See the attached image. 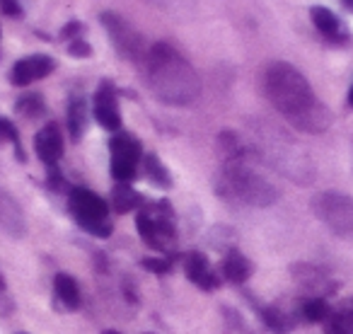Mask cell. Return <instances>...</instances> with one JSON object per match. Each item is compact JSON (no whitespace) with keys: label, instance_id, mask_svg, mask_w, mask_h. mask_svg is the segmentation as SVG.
Returning <instances> with one entry per match:
<instances>
[{"label":"cell","instance_id":"6da1fadb","mask_svg":"<svg viewBox=\"0 0 353 334\" xmlns=\"http://www.w3.org/2000/svg\"><path fill=\"white\" fill-rule=\"evenodd\" d=\"M264 90L276 112L298 131L322 133L332 126L329 109L295 66L283 61L271 63L264 75Z\"/></svg>","mask_w":353,"mask_h":334},{"label":"cell","instance_id":"7a4b0ae2","mask_svg":"<svg viewBox=\"0 0 353 334\" xmlns=\"http://www.w3.org/2000/svg\"><path fill=\"white\" fill-rule=\"evenodd\" d=\"M143 70L152 95L170 107H187L201 95V80L194 66L170 44H152Z\"/></svg>","mask_w":353,"mask_h":334},{"label":"cell","instance_id":"3957f363","mask_svg":"<svg viewBox=\"0 0 353 334\" xmlns=\"http://www.w3.org/2000/svg\"><path fill=\"white\" fill-rule=\"evenodd\" d=\"M213 189L228 204L266 208L279 202V189L261 173L252 170L250 162H223L213 179Z\"/></svg>","mask_w":353,"mask_h":334},{"label":"cell","instance_id":"277c9868","mask_svg":"<svg viewBox=\"0 0 353 334\" xmlns=\"http://www.w3.org/2000/svg\"><path fill=\"white\" fill-rule=\"evenodd\" d=\"M136 230L152 250L157 252H172L176 242V228H174V211L170 202H152L148 206L138 208L136 216Z\"/></svg>","mask_w":353,"mask_h":334},{"label":"cell","instance_id":"5b68a950","mask_svg":"<svg viewBox=\"0 0 353 334\" xmlns=\"http://www.w3.org/2000/svg\"><path fill=\"white\" fill-rule=\"evenodd\" d=\"M68 208L70 216L75 218L85 233L94 237H109L112 235V221H109V206L102 197H97L90 189H70L68 194Z\"/></svg>","mask_w":353,"mask_h":334},{"label":"cell","instance_id":"8992f818","mask_svg":"<svg viewBox=\"0 0 353 334\" xmlns=\"http://www.w3.org/2000/svg\"><path fill=\"white\" fill-rule=\"evenodd\" d=\"M312 213L339 237H353V197L341 192H319L310 202Z\"/></svg>","mask_w":353,"mask_h":334},{"label":"cell","instance_id":"52a82bcc","mask_svg":"<svg viewBox=\"0 0 353 334\" xmlns=\"http://www.w3.org/2000/svg\"><path fill=\"white\" fill-rule=\"evenodd\" d=\"M102 25L109 35V41L112 46L117 49V54L121 59L131 61L136 66H143L145 63V56H148V49L150 46L145 44L143 35L138 30H133V25H128L121 15H114V12H102Z\"/></svg>","mask_w":353,"mask_h":334},{"label":"cell","instance_id":"ba28073f","mask_svg":"<svg viewBox=\"0 0 353 334\" xmlns=\"http://www.w3.org/2000/svg\"><path fill=\"white\" fill-rule=\"evenodd\" d=\"M109 153H112V177L121 184H128L138 175V160H141V141L131 133H114L109 141Z\"/></svg>","mask_w":353,"mask_h":334},{"label":"cell","instance_id":"9c48e42d","mask_svg":"<svg viewBox=\"0 0 353 334\" xmlns=\"http://www.w3.org/2000/svg\"><path fill=\"white\" fill-rule=\"evenodd\" d=\"M56 68V61L46 54H32L20 59L10 70V83L15 88H27V85L37 83V80H44L46 75H51Z\"/></svg>","mask_w":353,"mask_h":334},{"label":"cell","instance_id":"30bf717a","mask_svg":"<svg viewBox=\"0 0 353 334\" xmlns=\"http://www.w3.org/2000/svg\"><path fill=\"white\" fill-rule=\"evenodd\" d=\"M92 112H94V119H97L102 128L114 131V133L121 131V112H119L117 90H114V85L109 83V80L99 83L97 92H94Z\"/></svg>","mask_w":353,"mask_h":334},{"label":"cell","instance_id":"8fae6325","mask_svg":"<svg viewBox=\"0 0 353 334\" xmlns=\"http://www.w3.org/2000/svg\"><path fill=\"white\" fill-rule=\"evenodd\" d=\"M34 150L37 157L44 162L46 167H56L59 160L63 157V136H61L59 124H46L41 126V131L34 136Z\"/></svg>","mask_w":353,"mask_h":334},{"label":"cell","instance_id":"7c38bea8","mask_svg":"<svg viewBox=\"0 0 353 334\" xmlns=\"http://www.w3.org/2000/svg\"><path fill=\"white\" fill-rule=\"evenodd\" d=\"M310 17H312V25L317 27V32L324 37V39L334 41V44H346L348 41L346 25H343L341 17L334 15L329 8H324V6L310 8Z\"/></svg>","mask_w":353,"mask_h":334},{"label":"cell","instance_id":"4fadbf2b","mask_svg":"<svg viewBox=\"0 0 353 334\" xmlns=\"http://www.w3.org/2000/svg\"><path fill=\"white\" fill-rule=\"evenodd\" d=\"M184 274H187V279L192 281L194 286H199V288H203V291L218 288V276H216V271L211 269V262H208V257L203 255V252H189V255L184 257Z\"/></svg>","mask_w":353,"mask_h":334},{"label":"cell","instance_id":"5bb4252c","mask_svg":"<svg viewBox=\"0 0 353 334\" xmlns=\"http://www.w3.org/2000/svg\"><path fill=\"white\" fill-rule=\"evenodd\" d=\"M0 230L8 233L10 237H25L27 233V221L20 204L3 187H0Z\"/></svg>","mask_w":353,"mask_h":334},{"label":"cell","instance_id":"9a60e30c","mask_svg":"<svg viewBox=\"0 0 353 334\" xmlns=\"http://www.w3.org/2000/svg\"><path fill=\"white\" fill-rule=\"evenodd\" d=\"M293 274H295V279H298V284L312 293V298H324L327 293H334V291H336V284H332V279H329L319 266L298 264L293 269Z\"/></svg>","mask_w":353,"mask_h":334},{"label":"cell","instance_id":"2e32d148","mask_svg":"<svg viewBox=\"0 0 353 334\" xmlns=\"http://www.w3.org/2000/svg\"><path fill=\"white\" fill-rule=\"evenodd\" d=\"M88 121H90V109H88V102H85L83 95H73L68 102V131H70V138L75 143L85 136L88 131Z\"/></svg>","mask_w":353,"mask_h":334},{"label":"cell","instance_id":"e0dca14e","mask_svg":"<svg viewBox=\"0 0 353 334\" xmlns=\"http://www.w3.org/2000/svg\"><path fill=\"white\" fill-rule=\"evenodd\" d=\"M54 295L59 300L61 310H78L80 308V288L78 281L70 274L54 276Z\"/></svg>","mask_w":353,"mask_h":334},{"label":"cell","instance_id":"ac0fdd59","mask_svg":"<svg viewBox=\"0 0 353 334\" xmlns=\"http://www.w3.org/2000/svg\"><path fill=\"white\" fill-rule=\"evenodd\" d=\"M223 276H225L230 284H245L252 276V262L247 259L242 252L230 250L223 259Z\"/></svg>","mask_w":353,"mask_h":334},{"label":"cell","instance_id":"d6986e66","mask_svg":"<svg viewBox=\"0 0 353 334\" xmlns=\"http://www.w3.org/2000/svg\"><path fill=\"white\" fill-rule=\"evenodd\" d=\"M143 173H145L148 182L155 184V187H160V189H170L172 187L170 170H167L165 162H162L155 153H148V155L143 157Z\"/></svg>","mask_w":353,"mask_h":334},{"label":"cell","instance_id":"ffe728a7","mask_svg":"<svg viewBox=\"0 0 353 334\" xmlns=\"http://www.w3.org/2000/svg\"><path fill=\"white\" fill-rule=\"evenodd\" d=\"M261 320H264L266 327L276 334H285L295 327V315L285 313V310L279 308V305H269V308L261 310Z\"/></svg>","mask_w":353,"mask_h":334},{"label":"cell","instance_id":"44dd1931","mask_svg":"<svg viewBox=\"0 0 353 334\" xmlns=\"http://www.w3.org/2000/svg\"><path fill=\"white\" fill-rule=\"evenodd\" d=\"M112 204L117 213H128L136 211L141 206V194L131 187V184H121L117 182V187L112 189Z\"/></svg>","mask_w":353,"mask_h":334},{"label":"cell","instance_id":"7402d4cb","mask_svg":"<svg viewBox=\"0 0 353 334\" xmlns=\"http://www.w3.org/2000/svg\"><path fill=\"white\" fill-rule=\"evenodd\" d=\"M327 334H353V305L332 313L324 322Z\"/></svg>","mask_w":353,"mask_h":334},{"label":"cell","instance_id":"603a6c76","mask_svg":"<svg viewBox=\"0 0 353 334\" xmlns=\"http://www.w3.org/2000/svg\"><path fill=\"white\" fill-rule=\"evenodd\" d=\"M300 315H303L307 322H314V324L322 322L324 324L329 315H332V310H329V305L324 298H312V295H310V298L300 305Z\"/></svg>","mask_w":353,"mask_h":334},{"label":"cell","instance_id":"cb8c5ba5","mask_svg":"<svg viewBox=\"0 0 353 334\" xmlns=\"http://www.w3.org/2000/svg\"><path fill=\"white\" fill-rule=\"evenodd\" d=\"M6 143H12V148H15V157H17V160L25 162V150H22V143H20V133H17V126L10 121V119L0 117V146H6Z\"/></svg>","mask_w":353,"mask_h":334},{"label":"cell","instance_id":"d4e9b609","mask_svg":"<svg viewBox=\"0 0 353 334\" xmlns=\"http://www.w3.org/2000/svg\"><path fill=\"white\" fill-rule=\"evenodd\" d=\"M15 109L27 119H37V117H41V114L46 112L44 99H41L39 95H22V97L17 99Z\"/></svg>","mask_w":353,"mask_h":334},{"label":"cell","instance_id":"484cf974","mask_svg":"<svg viewBox=\"0 0 353 334\" xmlns=\"http://www.w3.org/2000/svg\"><path fill=\"white\" fill-rule=\"evenodd\" d=\"M15 303H12V295L8 293V281L6 276L0 274V317H8L12 313Z\"/></svg>","mask_w":353,"mask_h":334},{"label":"cell","instance_id":"4316f807","mask_svg":"<svg viewBox=\"0 0 353 334\" xmlns=\"http://www.w3.org/2000/svg\"><path fill=\"white\" fill-rule=\"evenodd\" d=\"M145 3L160 10H192V0H145Z\"/></svg>","mask_w":353,"mask_h":334},{"label":"cell","instance_id":"83f0119b","mask_svg":"<svg viewBox=\"0 0 353 334\" xmlns=\"http://www.w3.org/2000/svg\"><path fill=\"white\" fill-rule=\"evenodd\" d=\"M68 54L73 56V59H90V56H92V46L85 41V37L83 39H73V41H68Z\"/></svg>","mask_w":353,"mask_h":334},{"label":"cell","instance_id":"f1b7e54d","mask_svg":"<svg viewBox=\"0 0 353 334\" xmlns=\"http://www.w3.org/2000/svg\"><path fill=\"white\" fill-rule=\"evenodd\" d=\"M83 35H85V25H83V22H78V20H70L68 25L61 30V39H65V41L83 39Z\"/></svg>","mask_w":353,"mask_h":334},{"label":"cell","instance_id":"f546056e","mask_svg":"<svg viewBox=\"0 0 353 334\" xmlns=\"http://www.w3.org/2000/svg\"><path fill=\"white\" fill-rule=\"evenodd\" d=\"M143 266H145L148 271H152V274H167V271L172 269V262L157 259V257H148V259H143Z\"/></svg>","mask_w":353,"mask_h":334},{"label":"cell","instance_id":"4dcf8cb0","mask_svg":"<svg viewBox=\"0 0 353 334\" xmlns=\"http://www.w3.org/2000/svg\"><path fill=\"white\" fill-rule=\"evenodd\" d=\"M0 12L8 17H20L22 15L20 0H0Z\"/></svg>","mask_w":353,"mask_h":334},{"label":"cell","instance_id":"1f68e13d","mask_svg":"<svg viewBox=\"0 0 353 334\" xmlns=\"http://www.w3.org/2000/svg\"><path fill=\"white\" fill-rule=\"evenodd\" d=\"M348 104L353 107V83H351V88H348Z\"/></svg>","mask_w":353,"mask_h":334},{"label":"cell","instance_id":"d6a6232c","mask_svg":"<svg viewBox=\"0 0 353 334\" xmlns=\"http://www.w3.org/2000/svg\"><path fill=\"white\" fill-rule=\"evenodd\" d=\"M341 3H343V6L348 8V10H353V0H341Z\"/></svg>","mask_w":353,"mask_h":334},{"label":"cell","instance_id":"836d02e7","mask_svg":"<svg viewBox=\"0 0 353 334\" xmlns=\"http://www.w3.org/2000/svg\"><path fill=\"white\" fill-rule=\"evenodd\" d=\"M102 334H121V332H117V329H104Z\"/></svg>","mask_w":353,"mask_h":334},{"label":"cell","instance_id":"e575fe53","mask_svg":"<svg viewBox=\"0 0 353 334\" xmlns=\"http://www.w3.org/2000/svg\"><path fill=\"white\" fill-rule=\"evenodd\" d=\"M20 334H27V332H20Z\"/></svg>","mask_w":353,"mask_h":334}]
</instances>
